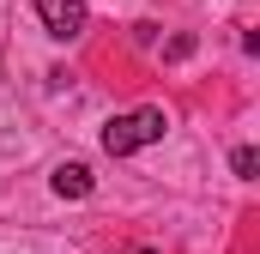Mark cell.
Segmentation results:
<instances>
[{"label": "cell", "instance_id": "6da1fadb", "mask_svg": "<svg viewBox=\"0 0 260 254\" xmlns=\"http://www.w3.org/2000/svg\"><path fill=\"white\" fill-rule=\"evenodd\" d=\"M164 133H170V115L164 109H127V115H115V121L103 127V151L109 157H133V151L157 145Z\"/></svg>", "mask_w": 260, "mask_h": 254}, {"label": "cell", "instance_id": "7a4b0ae2", "mask_svg": "<svg viewBox=\"0 0 260 254\" xmlns=\"http://www.w3.org/2000/svg\"><path fill=\"white\" fill-rule=\"evenodd\" d=\"M37 18H43V30L49 37H61V43H73V37H85V0H37Z\"/></svg>", "mask_w": 260, "mask_h": 254}, {"label": "cell", "instance_id": "3957f363", "mask_svg": "<svg viewBox=\"0 0 260 254\" xmlns=\"http://www.w3.org/2000/svg\"><path fill=\"white\" fill-rule=\"evenodd\" d=\"M55 194H61V200H85V194H91V170H85V164H61V170H55Z\"/></svg>", "mask_w": 260, "mask_h": 254}, {"label": "cell", "instance_id": "277c9868", "mask_svg": "<svg viewBox=\"0 0 260 254\" xmlns=\"http://www.w3.org/2000/svg\"><path fill=\"white\" fill-rule=\"evenodd\" d=\"M230 170H236L242 182H254V170H260V151H254V145H236V157H230Z\"/></svg>", "mask_w": 260, "mask_h": 254}]
</instances>
